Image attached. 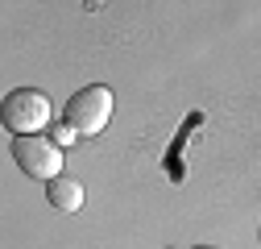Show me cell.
<instances>
[{
	"mask_svg": "<svg viewBox=\"0 0 261 249\" xmlns=\"http://www.w3.org/2000/svg\"><path fill=\"white\" fill-rule=\"evenodd\" d=\"M62 120H67L79 137H95V133H104V129H108V120H112V91H108L104 83L79 87L75 96L67 100V108H62Z\"/></svg>",
	"mask_w": 261,
	"mask_h": 249,
	"instance_id": "2",
	"label": "cell"
},
{
	"mask_svg": "<svg viewBox=\"0 0 261 249\" xmlns=\"http://www.w3.org/2000/svg\"><path fill=\"white\" fill-rule=\"evenodd\" d=\"M0 120H5V129L13 137H34L54 120V104L38 87H17V91L5 96V104H0Z\"/></svg>",
	"mask_w": 261,
	"mask_h": 249,
	"instance_id": "1",
	"label": "cell"
},
{
	"mask_svg": "<svg viewBox=\"0 0 261 249\" xmlns=\"http://www.w3.org/2000/svg\"><path fill=\"white\" fill-rule=\"evenodd\" d=\"M13 162H17L29 179L50 183V179L62 175V150H58L54 137H42V133H34V137H13Z\"/></svg>",
	"mask_w": 261,
	"mask_h": 249,
	"instance_id": "3",
	"label": "cell"
},
{
	"mask_svg": "<svg viewBox=\"0 0 261 249\" xmlns=\"http://www.w3.org/2000/svg\"><path fill=\"white\" fill-rule=\"evenodd\" d=\"M46 200H50L54 212H79V208H83V183L58 175V179L46 183Z\"/></svg>",
	"mask_w": 261,
	"mask_h": 249,
	"instance_id": "4",
	"label": "cell"
},
{
	"mask_svg": "<svg viewBox=\"0 0 261 249\" xmlns=\"http://www.w3.org/2000/svg\"><path fill=\"white\" fill-rule=\"evenodd\" d=\"M195 249H212V245H195Z\"/></svg>",
	"mask_w": 261,
	"mask_h": 249,
	"instance_id": "6",
	"label": "cell"
},
{
	"mask_svg": "<svg viewBox=\"0 0 261 249\" xmlns=\"http://www.w3.org/2000/svg\"><path fill=\"white\" fill-rule=\"evenodd\" d=\"M54 141H58V150H67V145H75V141H79V133L71 129L67 120H58V124H54Z\"/></svg>",
	"mask_w": 261,
	"mask_h": 249,
	"instance_id": "5",
	"label": "cell"
}]
</instances>
